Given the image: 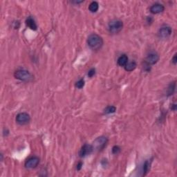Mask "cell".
<instances>
[{"label": "cell", "mask_w": 177, "mask_h": 177, "mask_svg": "<svg viewBox=\"0 0 177 177\" xmlns=\"http://www.w3.org/2000/svg\"><path fill=\"white\" fill-rule=\"evenodd\" d=\"M87 44L93 51L100 50L103 46V39L99 35L92 33L87 38Z\"/></svg>", "instance_id": "obj_1"}, {"label": "cell", "mask_w": 177, "mask_h": 177, "mask_svg": "<svg viewBox=\"0 0 177 177\" xmlns=\"http://www.w3.org/2000/svg\"><path fill=\"white\" fill-rule=\"evenodd\" d=\"M14 77L23 82H30L33 79V75L28 70L24 69H19L15 71L14 73Z\"/></svg>", "instance_id": "obj_2"}, {"label": "cell", "mask_w": 177, "mask_h": 177, "mask_svg": "<svg viewBox=\"0 0 177 177\" xmlns=\"http://www.w3.org/2000/svg\"><path fill=\"white\" fill-rule=\"evenodd\" d=\"M123 28V22L120 19H113L108 24V30L112 34L120 33Z\"/></svg>", "instance_id": "obj_3"}, {"label": "cell", "mask_w": 177, "mask_h": 177, "mask_svg": "<svg viewBox=\"0 0 177 177\" xmlns=\"http://www.w3.org/2000/svg\"><path fill=\"white\" fill-rule=\"evenodd\" d=\"M107 143H108V138L106 136H101L94 140L92 145L94 149H96V151H101L106 147Z\"/></svg>", "instance_id": "obj_4"}, {"label": "cell", "mask_w": 177, "mask_h": 177, "mask_svg": "<svg viewBox=\"0 0 177 177\" xmlns=\"http://www.w3.org/2000/svg\"><path fill=\"white\" fill-rule=\"evenodd\" d=\"M16 122L20 125H26L31 121V116L26 112H21L16 116Z\"/></svg>", "instance_id": "obj_5"}, {"label": "cell", "mask_w": 177, "mask_h": 177, "mask_svg": "<svg viewBox=\"0 0 177 177\" xmlns=\"http://www.w3.org/2000/svg\"><path fill=\"white\" fill-rule=\"evenodd\" d=\"M159 55L155 51L149 52L145 60V63L148 65H154L159 61Z\"/></svg>", "instance_id": "obj_6"}, {"label": "cell", "mask_w": 177, "mask_h": 177, "mask_svg": "<svg viewBox=\"0 0 177 177\" xmlns=\"http://www.w3.org/2000/svg\"><path fill=\"white\" fill-rule=\"evenodd\" d=\"M40 158L37 156H31L26 160L24 166L26 169H34L40 164Z\"/></svg>", "instance_id": "obj_7"}, {"label": "cell", "mask_w": 177, "mask_h": 177, "mask_svg": "<svg viewBox=\"0 0 177 177\" xmlns=\"http://www.w3.org/2000/svg\"><path fill=\"white\" fill-rule=\"evenodd\" d=\"M94 147L92 145H89V144H85L83 147H81L79 151V156L80 157L83 158L86 156L90 155L94 151Z\"/></svg>", "instance_id": "obj_8"}, {"label": "cell", "mask_w": 177, "mask_h": 177, "mask_svg": "<svg viewBox=\"0 0 177 177\" xmlns=\"http://www.w3.org/2000/svg\"><path fill=\"white\" fill-rule=\"evenodd\" d=\"M171 33H172V30L171 27L167 25H165L160 28L158 31V35L161 38H167L171 35Z\"/></svg>", "instance_id": "obj_9"}, {"label": "cell", "mask_w": 177, "mask_h": 177, "mask_svg": "<svg viewBox=\"0 0 177 177\" xmlns=\"http://www.w3.org/2000/svg\"><path fill=\"white\" fill-rule=\"evenodd\" d=\"M164 10H165V7L163 5L158 3L153 4L149 9V10L152 14H159L160 12H163Z\"/></svg>", "instance_id": "obj_10"}, {"label": "cell", "mask_w": 177, "mask_h": 177, "mask_svg": "<svg viewBox=\"0 0 177 177\" xmlns=\"http://www.w3.org/2000/svg\"><path fill=\"white\" fill-rule=\"evenodd\" d=\"M26 24L29 28L31 29L33 31H36L37 29V24H36L33 18L31 17V16L28 17V18L26 19Z\"/></svg>", "instance_id": "obj_11"}, {"label": "cell", "mask_w": 177, "mask_h": 177, "mask_svg": "<svg viewBox=\"0 0 177 177\" xmlns=\"http://www.w3.org/2000/svg\"><path fill=\"white\" fill-rule=\"evenodd\" d=\"M128 60L129 59L127 55L123 54L121 55V56L118 58L117 63L120 67H125V66L127 65V63L128 62Z\"/></svg>", "instance_id": "obj_12"}, {"label": "cell", "mask_w": 177, "mask_h": 177, "mask_svg": "<svg viewBox=\"0 0 177 177\" xmlns=\"http://www.w3.org/2000/svg\"><path fill=\"white\" fill-rule=\"evenodd\" d=\"M136 67H137V64H136V62L132 61V62H128L127 63V65L124 67V68H125V71L130 72L135 70Z\"/></svg>", "instance_id": "obj_13"}, {"label": "cell", "mask_w": 177, "mask_h": 177, "mask_svg": "<svg viewBox=\"0 0 177 177\" xmlns=\"http://www.w3.org/2000/svg\"><path fill=\"white\" fill-rule=\"evenodd\" d=\"M151 167V161L149 160H146L145 163H143V168H142V171H143V176H145L147 175L149 171L150 170Z\"/></svg>", "instance_id": "obj_14"}, {"label": "cell", "mask_w": 177, "mask_h": 177, "mask_svg": "<svg viewBox=\"0 0 177 177\" xmlns=\"http://www.w3.org/2000/svg\"><path fill=\"white\" fill-rule=\"evenodd\" d=\"M98 8H99V4L97 1H92L89 6V10L92 12H96L98 11Z\"/></svg>", "instance_id": "obj_15"}, {"label": "cell", "mask_w": 177, "mask_h": 177, "mask_svg": "<svg viewBox=\"0 0 177 177\" xmlns=\"http://www.w3.org/2000/svg\"><path fill=\"white\" fill-rule=\"evenodd\" d=\"M175 89H176V82H173L169 84L168 88H167V96H169L174 94Z\"/></svg>", "instance_id": "obj_16"}, {"label": "cell", "mask_w": 177, "mask_h": 177, "mask_svg": "<svg viewBox=\"0 0 177 177\" xmlns=\"http://www.w3.org/2000/svg\"><path fill=\"white\" fill-rule=\"evenodd\" d=\"M116 107L115 106L113 105H109L107 106L106 108L104 109V113L105 114H112L116 112Z\"/></svg>", "instance_id": "obj_17"}, {"label": "cell", "mask_w": 177, "mask_h": 177, "mask_svg": "<svg viewBox=\"0 0 177 177\" xmlns=\"http://www.w3.org/2000/svg\"><path fill=\"white\" fill-rule=\"evenodd\" d=\"M85 80H84L83 78H81V79L78 80V81L75 83V87H76V88L79 89H83L84 87V86H85Z\"/></svg>", "instance_id": "obj_18"}, {"label": "cell", "mask_w": 177, "mask_h": 177, "mask_svg": "<svg viewBox=\"0 0 177 177\" xmlns=\"http://www.w3.org/2000/svg\"><path fill=\"white\" fill-rule=\"evenodd\" d=\"M120 150H121V149H120V147L118 145H114V147H112V153L114 154H119L120 152Z\"/></svg>", "instance_id": "obj_19"}, {"label": "cell", "mask_w": 177, "mask_h": 177, "mask_svg": "<svg viewBox=\"0 0 177 177\" xmlns=\"http://www.w3.org/2000/svg\"><path fill=\"white\" fill-rule=\"evenodd\" d=\"M95 74H96V69H95L94 68H92L89 71L88 74L87 75H88V76L89 78H92L93 76H95Z\"/></svg>", "instance_id": "obj_20"}, {"label": "cell", "mask_w": 177, "mask_h": 177, "mask_svg": "<svg viewBox=\"0 0 177 177\" xmlns=\"http://www.w3.org/2000/svg\"><path fill=\"white\" fill-rule=\"evenodd\" d=\"M171 62L173 63V65H176V63H177V55L176 53L174 55V57L172 58V60H171Z\"/></svg>", "instance_id": "obj_21"}, {"label": "cell", "mask_w": 177, "mask_h": 177, "mask_svg": "<svg viewBox=\"0 0 177 177\" xmlns=\"http://www.w3.org/2000/svg\"><path fill=\"white\" fill-rule=\"evenodd\" d=\"M82 167H83V163H82V162H79V163H78L77 167H76V169H77L78 171H80V169H82Z\"/></svg>", "instance_id": "obj_22"}, {"label": "cell", "mask_w": 177, "mask_h": 177, "mask_svg": "<svg viewBox=\"0 0 177 177\" xmlns=\"http://www.w3.org/2000/svg\"><path fill=\"white\" fill-rule=\"evenodd\" d=\"M171 110L176 111V104H173V105H171Z\"/></svg>", "instance_id": "obj_23"}]
</instances>
